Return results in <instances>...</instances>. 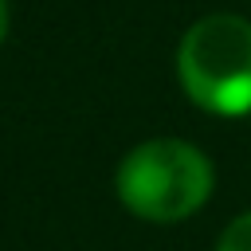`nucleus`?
Segmentation results:
<instances>
[{
	"mask_svg": "<svg viewBox=\"0 0 251 251\" xmlns=\"http://www.w3.org/2000/svg\"><path fill=\"white\" fill-rule=\"evenodd\" d=\"M184 94L220 118L251 114V24L227 12L196 20L176 51Z\"/></svg>",
	"mask_w": 251,
	"mask_h": 251,
	"instance_id": "2",
	"label": "nucleus"
},
{
	"mask_svg": "<svg viewBox=\"0 0 251 251\" xmlns=\"http://www.w3.org/2000/svg\"><path fill=\"white\" fill-rule=\"evenodd\" d=\"M212 161L180 141V137H153L126 153L118 165V200L149 220V224H176L204 208L212 196Z\"/></svg>",
	"mask_w": 251,
	"mask_h": 251,
	"instance_id": "1",
	"label": "nucleus"
},
{
	"mask_svg": "<svg viewBox=\"0 0 251 251\" xmlns=\"http://www.w3.org/2000/svg\"><path fill=\"white\" fill-rule=\"evenodd\" d=\"M216 251H251V212L235 216V220L224 227V235H220Z\"/></svg>",
	"mask_w": 251,
	"mask_h": 251,
	"instance_id": "3",
	"label": "nucleus"
},
{
	"mask_svg": "<svg viewBox=\"0 0 251 251\" xmlns=\"http://www.w3.org/2000/svg\"><path fill=\"white\" fill-rule=\"evenodd\" d=\"M4 31H8V4L0 0V39H4Z\"/></svg>",
	"mask_w": 251,
	"mask_h": 251,
	"instance_id": "4",
	"label": "nucleus"
}]
</instances>
